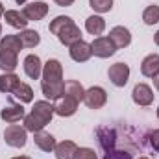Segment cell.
Instances as JSON below:
<instances>
[{
    "instance_id": "obj_1",
    "label": "cell",
    "mask_w": 159,
    "mask_h": 159,
    "mask_svg": "<svg viewBox=\"0 0 159 159\" xmlns=\"http://www.w3.org/2000/svg\"><path fill=\"white\" fill-rule=\"evenodd\" d=\"M48 30H50V34H54L59 39V43L65 44V46H70V44L81 41V30L76 26V22L70 17H67V15L56 17L50 22Z\"/></svg>"
},
{
    "instance_id": "obj_29",
    "label": "cell",
    "mask_w": 159,
    "mask_h": 159,
    "mask_svg": "<svg viewBox=\"0 0 159 159\" xmlns=\"http://www.w3.org/2000/svg\"><path fill=\"white\" fill-rule=\"evenodd\" d=\"M104 159H133V154L128 150H109L106 152Z\"/></svg>"
},
{
    "instance_id": "obj_4",
    "label": "cell",
    "mask_w": 159,
    "mask_h": 159,
    "mask_svg": "<svg viewBox=\"0 0 159 159\" xmlns=\"http://www.w3.org/2000/svg\"><path fill=\"white\" fill-rule=\"evenodd\" d=\"M41 83H63V65L59 59H48L43 65V76Z\"/></svg>"
},
{
    "instance_id": "obj_37",
    "label": "cell",
    "mask_w": 159,
    "mask_h": 159,
    "mask_svg": "<svg viewBox=\"0 0 159 159\" xmlns=\"http://www.w3.org/2000/svg\"><path fill=\"white\" fill-rule=\"evenodd\" d=\"M15 2H17V4H19V6H20V4H26V2H28V0H15Z\"/></svg>"
},
{
    "instance_id": "obj_31",
    "label": "cell",
    "mask_w": 159,
    "mask_h": 159,
    "mask_svg": "<svg viewBox=\"0 0 159 159\" xmlns=\"http://www.w3.org/2000/svg\"><path fill=\"white\" fill-rule=\"evenodd\" d=\"M150 146L154 148V152H157L159 154V129H154L152 133H150Z\"/></svg>"
},
{
    "instance_id": "obj_20",
    "label": "cell",
    "mask_w": 159,
    "mask_h": 159,
    "mask_svg": "<svg viewBox=\"0 0 159 159\" xmlns=\"http://www.w3.org/2000/svg\"><path fill=\"white\" fill-rule=\"evenodd\" d=\"M85 30L91 34V35H102L104 30H106V20L100 17V15H91L87 20H85Z\"/></svg>"
},
{
    "instance_id": "obj_23",
    "label": "cell",
    "mask_w": 159,
    "mask_h": 159,
    "mask_svg": "<svg viewBox=\"0 0 159 159\" xmlns=\"http://www.w3.org/2000/svg\"><path fill=\"white\" fill-rule=\"evenodd\" d=\"M41 91L48 100H57L59 96H63L65 81L63 83H41Z\"/></svg>"
},
{
    "instance_id": "obj_17",
    "label": "cell",
    "mask_w": 159,
    "mask_h": 159,
    "mask_svg": "<svg viewBox=\"0 0 159 159\" xmlns=\"http://www.w3.org/2000/svg\"><path fill=\"white\" fill-rule=\"evenodd\" d=\"M4 19H6V24H9L11 28L15 30H26L28 26V19L22 15V11H17V9H7L4 13Z\"/></svg>"
},
{
    "instance_id": "obj_8",
    "label": "cell",
    "mask_w": 159,
    "mask_h": 159,
    "mask_svg": "<svg viewBox=\"0 0 159 159\" xmlns=\"http://www.w3.org/2000/svg\"><path fill=\"white\" fill-rule=\"evenodd\" d=\"M107 76H109L111 83L115 87H124L128 83V80H129V65H126V63L111 65L109 70H107Z\"/></svg>"
},
{
    "instance_id": "obj_7",
    "label": "cell",
    "mask_w": 159,
    "mask_h": 159,
    "mask_svg": "<svg viewBox=\"0 0 159 159\" xmlns=\"http://www.w3.org/2000/svg\"><path fill=\"white\" fill-rule=\"evenodd\" d=\"M78 100H74L72 96H67V94H63V96H59L57 100H56V104H54V111H56V115H59V117H72L76 111H78Z\"/></svg>"
},
{
    "instance_id": "obj_35",
    "label": "cell",
    "mask_w": 159,
    "mask_h": 159,
    "mask_svg": "<svg viewBox=\"0 0 159 159\" xmlns=\"http://www.w3.org/2000/svg\"><path fill=\"white\" fill-rule=\"evenodd\" d=\"M4 13H6V9H4V4L0 2V17H4Z\"/></svg>"
},
{
    "instance_id": "obj_27",
    "label": "cell",
    "mask_w": 159,
    "mask_h": 159,
    "mask_svg": "<svg viewBox=\"0 0 159 159\" xmlns=\"http://www.w3.org/2000/svg\"><path fill=\"white\" fill-rule=\"evenodd\" d=\"M143 20H144V24H148V26L157 24L159 22V6H156V4L148 6V7L143 11Z\"/></svg>"
},
{
    "instance_id": "obj_22",
    "label": "cell",
    "mask_w": 159,
    "mask_h": 159,
    "mask_svg": "<svg viewBox=\"0 0 159 159\" xmlns=\"http://www.w3.org/2000/svg\"><path fill=\"white\" fill-rule=\"evenodd\" d=\"M63 94L72 96V98L78 100V102H83L85 89H83V85H81L80 81H76V80H69V81H65V91H63Z\"/></svg>"
},
{
    "instance_id": "obj_13",
    "label": "cell",
    "mask_w": 159,
    "mask_h": 159,
    "mask_svg": "<svg viewBox=\"0 0 159 159\" xmlns=\"http://www.w3.org/2000/svg\"><path fill=\"white\" fill-rule=\"evenodd\" d=\"M24 117H26V113H24L22 104H11V106L4 107L0 111V119L4 122H7V124H17L19 120H22Z\"/></svg>"
},
{
    "instance_id": "obj_26",
    "label": "cell",
    "mask_w": 159,
    "mask_h": 159,
    "mask_svg": "<svg viewBox=\"0 0 159 159\" xmlns=\"http://www.w3.org/2000/svg\"><path fill=\"white\" fill-rule=\"evenodd\" d=\"M19 37H20V43L24 48H35L41 43V35L35 30H22L19 34Z\"/></svg>"
},
{
    "instance_id": "obj_30",
    "label": "cell",
    "mask_w": 159,
    "mask_h": 159,
    "mask_svg": "<svg viewBox=\"0 0 159 159\" xmlns=\"http://www.w3.org/2000/svg\"><path fill=\"white\" fill-rule=\"evenodd\" d=\"M74 159H98V157H96V154H94L93 148H78Z\"/></svg>"
},
{
    "instance_id": "obj_36",
    "label": "cell",
    "mask_w": 159,
    "mask_h": 159,
    "mask_svg": "<svg viewBox=\"0 0 159 159\" xmlns=\"http://www.w3.org/2000/svg\"><path fill=\"white\" fill-rule=\"evenodd\" d=\"M13 159H32V157H28V156H17V157H13Z\"/></svg>"
},
{
    "instance_id": "obj_11",
    "label": "cell",
    "mask_w": 159,
    "mask_h": 159,
    "mask_svg": "<svg viewBox=\"0 0 159 159\" xmlns=\"http://www.w3.org/2000/svg\"><path fill=\"white\" fill-rule=\"evenodd\" d=\"M69 54H70L72 61H76V63H85V61L91 59L93 48H91L89 43H85V41L81 39V41H78V43H74V44L69 46Z\"/></svg>"
},
{
    "instance_id": "obj_28",
    "label": "cell",
    "mask_w": 159,
    "mask_h": 159,
    "mask_svg": "<svg viewBox=\"0 0 159 159\" xmlns=\"http://www.w3.org/2000/svg\"><path fill=\"white\" fill-rule=\"evenodd\" d=\"M89 6L96 13H107L113 7V0H89Z\"/></svg>"
},
{
    "instance_id": "obj_40",
    "label": "cell",
    "mask_w": 159,
    "mask_h": 159,
    "mask_svg": "<svg viewBox=\"0 0 159 159\" xmlns=\"http://www.w3.org/2000/svg\"><path fill=\"white\" fill-rule=\"evenodd\" d=\"M157 119H159V106H157Z\"/></svg>"
},
{
    "instance_id": "obj_3",
    "label": "cell",
    "mask_w": 159,
    "mask_h": 159,
    "mask_svg": "<svg viewBox=\"0 0 159 159\" xmlns=\"http://www.w3.org/2000/svg\"><path fill=\"white\" fill-rule=\"evenodd\" d=\"M26 131L28 129L20 128L19 124H9L4 131V143L13 148H22V146H26V141H28Z\"/></svg>"
},
{
    "instance_id": "obj_12",
    "label": "cell",
    "mask_w": 159,
    "mask_h": 159,
    "mask_svg": "<svg viewBox=\"0 0 159 159\" xmlns=\"http://www.w3.org/2000/svg\"><path fill=\"white\" fill-rule=\"evenodd\" d=\"M24 74L32 80H39L43 76V63H41V57L35 54H28L24 57Z\"/></svg>"
},
{
    "instance_id": "obj_34",
    "label": "cell",
    "mask_w": 159,
    "mask_h": 159,
    "mask_svg": "<svg viewBox=\"0 0 159 159\" xmlns=\"http://www.w3.org/2000/svg\"><path fill=\"white\" fill-rule=\"evenodd\" d=\"M154 41H156V44L159 46V30L156 32V35H154Z\"/></svg>"
},
{
    "instance_id": "obj_15",
    "label": "cell",
    "mask_w": 159,
    "mask_h": 159,
    "mask_svg": "<svg viewBox=\"0 0 159 159\" xmlns=\"http://www.w3.org/2000/svg\"><path fill=\"white\" fill-rule=\"evenodd\" d=\"M34 143H35V146L39 150H43V152H54V148L57 144L56 139H54V135L48 133V131H44V129L34 133Z\"/></svg>"
},
{
    "instance_id": "obj_14",
    "label": "cell",
    "mask_w": 159,
    "mask_h": 159,
    "mask_svg": "<svg viewBox=\"0 0 159 159\" xmlns=\"http://www.w3.org/2000/svg\"><path fill=\"white\" fill-rule=\"evenodd\" d=\"M109 39L113 41V44H115L117 48H126V46L131 44V34H129V30L124 28V26H115V28H111V32H109Z\"/></svg>"
},
{
    "instance_id": "obj_16",
    "label": "cell",
    "mask_w": 159,
    "mask_h": 159,
    "mask_svg": "<svg viewBox=\"0 0 159 159\" xmlns=\"http://www.w3.org/2000/svg\"><path fill=\"white\" fill-rule=\"evenodd\" d=\"M141 74L146 78H154L159 74V54H150L141 63Z\"/></svg>"
},
{
    "instance_id": "obj_18",
    "label": "cell",
    "mask_w": 159,
    "mask_h": 159,
    "mask_svg": "<svg viewBox=\"0 0 159 159\" xmlns=\"http://www.w3.org/2000/svg\"><path fill=\"white\" fill-rule=\"evenodd\" d=\"M76 152H78V146H76V143H72V141H61V143H57L56 148H54L56 159H74Z\"/></svg>"
},
{
    "instance_id": "obj_21",
    "label": "cell",
    "mask_w": 159,
    "mask_h": 159,
    "mask_svg": "<svg viewBox=\"0 0 159 159\" xmlns=\"http://www.w3.org/2000/svg\"><path fill=\"white\" fill-rule=\"evenodd\" d=\"M20 83V78L15 72H4L0 76V93H13Z\"/></svg>"
},
{
    "instance_id": "obj_33",
    "label": "cell",
    "mask_w": 159,
    "mask_h": 159,
    "mask_svg": "<svg viewBox=\"0 0 159 159\" xmlns=\"http://www.w3.org/2000/svg\"><path fill=\"white\" fill-rule=\"evenodd\" d=\"M154 85H156V89L159 91V74L157 76H154Z\"/></svg>"
},
{
    "instance_id": "obj_39",
    "label": "cell",
    "mask_w": 159,
    "mask_h": 159,
    "mask_svg": "<svg viewBox=\"0 0 159 159\" xmlns=\"http://www.w3.org/2000/svg\"><path fill=\"white\" fill-rule=\"evenodd\" d=\"M0 35H2V24H0Z\"/></svg>"
},
{
    "instance_id": "obj_2",
    "label": "cell",
    "mask_w": 159,
    "mask_h": 159,
    "mask_svg": "<svg viewBox=\"0 0 159 159\" xmlns=\"http://www.w3.org/2000/svg\"><path fill=\"white\" fill-rule=\"evenodd\" d=\"M54 115H56L54 104H50V102H46V100H39V102L34 104L32 111L22 119L24 120V128H26L28 131H32V133L41 131V129H44L46 124H50V120H52Z\"/></svg>"
},
{
    "instance_id": "obj_9",
    "label": "cell",
    "mask_w": 159,
    "mask_h": 159,
    "mask_svg": "<svg viewBox=\"0 0 159 159\" xmlns=\"http://www.w3.org/2000/svg\"><path fill=\"white\" fill-rule=\"evenodd\" d=\"M154 91L150 89V85H146V83H137L135 87H133V91H131V98H133V102L137 104V106H143V107H146V106H150L152 102H154Z\"/></svg>"
},
{
    "instance_id": "obj_10",
    "label": "cell",
    "mask_w": 159,
    "mask_h": 159,
    "mask_svg": "<svg viewBox=\"0 0 159 159\" xmlns=\"http://www.w3.org/2000/svg\"><path fill=\"white\" fill-rule=\"evenodd\" d=\"M22 15H24L30 22H32V20H34V22H35V20H41V19H44V17L48 15V4L43 2V0H35V2L24 6Z\"/></svg>"
},
{
    "instance_id": "obj_38",
    "label": "cell",
    "mask_w": 159,
    "mask_h": 159,
    "mask_svg": "<svg viewBox=\"0 0 159 159\" xmlns=\"http://www.w3.org/2000/svg\"><path fill=\"white\" fill-rule=\"evenodd\" d=\"M139 159H150V157H146V156H141V157H139Z\"/></svg>"
},
{
    "instance_id": "obj_19",
    "label": "cell",
    "mask_w": 159,
    "mask_h": 159,
    "mask_svg": "<svg viewBox=\"0 0 159 159\" xmlns=\"http://www.w3.org/2000/svg\"><path fill=\"white\" fill-rule=\"evenodd\" d=\"M19 65V54L11 50H0V69L4 72H13Z\"/></svg>"
},
{
    "instance_id": "obj_6",
    "label": "cell",
    "mask_w": 159,
    "mask_h": 159,
    "mask_svg": "<svg viewBox=\"0 0 159 159\" xmlns=\"http://www.w3.org/2000/svg\"><path fill=\"white\" fill-rule=\"evenodd\" d=\"M91 48H93V56L96 57H111L115 52H117V46L113 44V41L109 37H96V39L91 43Z\"/></svg>"
},
{
    "instance_id": "obj_25",
    "label": "cell",
    "mask_w": 159,
    "mask_h": 159,
    "mask_svg": "<svg viewBox=\"0 0 159 159\" xmlns=\"http://www.w3.org/2000/svg\"><path fill=\"white\" fill-rule=\"evenodd\" d=\"M11 94H13L20 104H30V102L34 100V91H32V87H30L28 83H22V81L19 83V87H17Z\"/></svg>"
},
{
    "instance_id": "obj_32",
    "label": "cell",
    "mask_w": 159,
    "mask_h": 159,
    "mask_svg": "<svg viewBox=\"0 0 159 159\" xmlns=\"http://www.w3.org/2000/svg\"><path fill=\"white\" fill-rule=\"evenodd\" d=\"M57 6H61V7H69V6H72L74 4V0H54Z\"/></svg>"
},
{
    "instance_id": "obj_24",
    "label": "cell",
    "mask_w": 159,
    "mask_h": 159,
    "mask_svg": "<svg viewBox=\"0 0 159 159\" xmlns=\"http://www.w3.org/2000/svg\"><path fill=\"white\" fill-rule=\"evenodd\" d=\"M24 46L20 43V37L19 35H13V34H7L0 39V50H11V52H20Z\"/></svg>"
},
{
    "instance_id": "obj_5",
    "label": "cell",
    "mask_w": 159,
    "mask_h": 159,
    "mask_svg": "<svg viewBox=\"0 0 159 159\" xmlns=\"http://www.w3.org/2000/svg\"><path fill=\"white\" fill-rule=\"evenodd\" d=\"M83 102L89 109H100L106 106L107 102V93L104 87H98V85H93L85 91V96H83Z\"/></svg>"
}]
</instances>
